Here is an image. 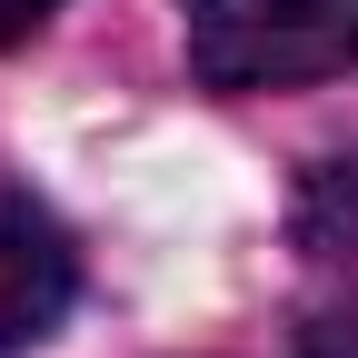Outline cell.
Segmentation results:
<instances>
[{
	"label": "cell",
	"mask_w": 358,
	"mask_h": 358,
	"mask_svg": "<svg viewBox=\"0 0 358 358\" xmlns=\"http://www.w3.org/2000/svg\"><path fill=\"white\" fill-rule=\"evenodd\" d=\"M199 90H308L358 60V0H179Z\"/></svg>",
	"instance_id": "obj_1"
},
{
	"label": "cell",
	"mask_w": 358,
	"mask_h": 358,
	"mask_svg": "<svg viewBox=\"0 0 358 358\" xmlns=\"http://www.w3.org/2000/svg\"><path fill=\"white\" fill-rule=\"evenodd\" d=\"M80 299V259L40 209H0V358L40 348Z\"/></svg>",
	"instance_id": "obj_2"
},
{
	"label": "cell",
	"mask_w": 358,
	"mask_h": 358,
	"mask_svg": "<svg viewBox=\"0 0 358 358\" xmlns=\"http://www.w3.org/2000/svg\"><path fill=\"white\" fill-rule=\"evenodd\" d=\"M299 249L308 268H329V279L358 289V159H329V169H308V189H299Z\"/></svg>",
	"instance_id": "obj_3"
},
{
	"label": "cell",
	"mask_w": 358,
	"mask_h": 358,
	"mask_svg": "<svg viewBox=\"0 0 358 358\" xmlns=\"http://www.w3.org/2000/svg\"><path fill=\"white\" fill-rule=\"evenodd\" d=\"M299 358H358V289H348V299H329V308H308Z\"/></svg>",
	"instance_id": "obj_4"
},
{
	"label": "cell",
	"mask_w": 358,
	"mask_h": 358,
	"mask_svg": "<svg viewBox=\"0 0 358 358\" xmlns=\"http://www.w3.org/2000/svg\"><path fill=\"white\" fill-rule=\"evenodd\" d=\"M50 10H60V0H0V50H20V40L50 20Z\"/></svg>",
	"instance_id": "obj_5"
}]
</instances>
